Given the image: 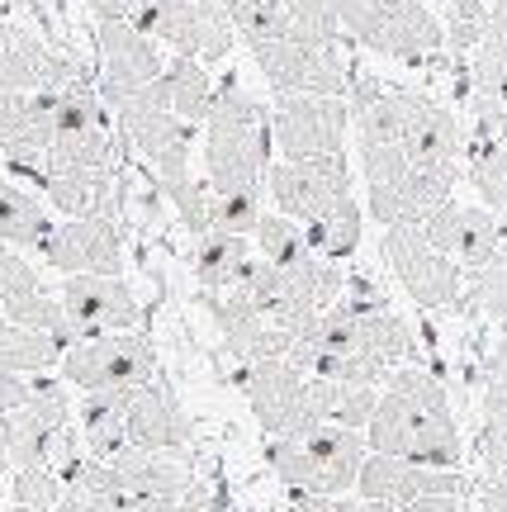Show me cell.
<instances>
[{
    "label": "cell",
    "mask_w": 507,
    "mask_h": 512,
    "mask_svg": "<svg viewBox=\"0 0 507 512\" xmlns=\"http://www.w3.org/2000/svg\"><path fill=\"white\" fill-rule=\"evenodd\" d=\"M271 166V110L242 91V81L214 86L204 114V185L214 195H261Z\"/></svg>",
    "instance_id": "cell-1"
},
{
    "label": "cell",
    "mask_w": 507,
    "mask_h": 512,
    "mask_svg": "<svg viewBox=\"0 0 507 512\" xmlns=\"http://www.w3.org/2000/svg\"><path fill=\"white\" fill-rule=\"evenodd\" d=\"M332 10L337 24L370 53L427 62L446 48V29L422 0H332Z\"/></svg>",
    "instance_id": "cell-2"
},
{
    "label": "cell",
    "mask_w": 507,
    "mask_h": 512,
    "mask_svg": "<svg viewBox=\"0 0 507 512\" xmlns=\"http://www.w3.org/2000/svg\"><path fill=\"white\" fill-rule=\"evenodd\" d=\"M119 114V128L133 152H143L147 166L157 171V185H176L190 176V138H195V124H185L171 114V100H166L162 76L147 81L143 91H133L128 100L114 105Z\"/></svg>",
    "instance_id": "cell-3"
},
{
    "label": "cell",
    "mask_w": 507,
    "mask_h": 512,
    "mask_svg": "<svg viewBox=\"0 0 507 512\" xmlns=\"http://www.w3.org/2000/svg\"><path fill=\"white\" fill-rule=\"evenodd\" d=\"M62 380L81 394L95 389H138L157 380V351L143 332H100L62 351Z\"/></svg>",
    "instance_id": "cell-4"
},
{
    "label": "cell",
    "mask_w": 507,
    "mask_h": 512,
    "mask_svg": "<svg viewBox=\"0 0 507 512\" xmlns=\"http://www.w3.org/2000/svg\"><path fill=\"white\" fill-rule=\"evenodd\" d=\"M346 95H275L271 110V147L285 162L337 157L346 147Z\"/></svg>",
    "instance_id": "cell-5"
},
{
    "label": "cell",
    "mask_w": 507,
    "mask_h": 512,
    "mask_svg": "<svg viewBox=\"0 0 507 512\" xmlns=\"http://www.w3.org/2000/svg\"><path fill=\"white\" fill-rule=\"evenodd\" d=\"M380 247H384L389 271L399 275V285L413 294V304H422V309H455V304H460L465 271H460L446 252H436L432 242L422 238V228H417V223L384 228Z\"/></svg>",
    "instance_id": "cell-6"
},
{
    "label": "cell",
    "mask_w": 507,
    "mask_h": 512,
    "mask_svg": "<svg viewBox=\"0 0 507 512\" xmlns=\"http://www.w3.org/2000/svg\"><path fill=\"white\" fill-rule=\"evenodd\" d=\"M0 86L5 91H67L95 86V72L72 53H53L29 29L0 24Z\"/></svg>",
    "instance_id": "cell-7"
},
{
    "label": "cell",
    "mask_w": 507,
    "mask_h": 512,
    "mask_svg": "<svg viewBox=\"0 0 507 512\" xmlns=\"http://www.w3.org/2000/svg\"><path fill=\"white\" fill-rule=\"evenodd\" d=\"M57 304L72 323L76 342H91L100 332H133L143 318L138 294L128 290V280H119V275H67Z\"/></svg>",
    "instance_id": "cell-8"
},
{
    "label": "cell",
    "mask_w": 507,
    "mask_h": 512,
    "mask_svg": "<svg viewBox=\"0 0 507 512\" xmlns=\"http://www.w3.org/2000/svg\"><path fill=\"white\" fill-rule=\"evenodd\" d=\"M95 48H100V81L95 91L109 110L128 100L133 91H143L147 81L162 76V53H157V38H147L143 29H133L124 19H100L95 29Z\"/></svg>",
    "instance_id": "cell-9"
},
{
    "label": "cell",
    "mask_w": 507,
    "mask_h": 512,
    "mask_svg": "<svg viewBox=\"0 0 507 512\" xmlns=\"http://www.w3.org/2000/svg\"><path fill=\"white\" fill-rule=\"evenodd\" d=\"M266 185H271V200L285 219L308 223L318 219L327 204L351 195V166H346V152L308 157V162H275L266 166Z\"/></svg>",
    "instance_id": "cell-10"
},
{
    "label": "cell",
    "mask_w": 507,
    "mask_h": 512,
    "mask_svg": "<svg viewBox=\"0 0 507 512\" xmlns=\"http://www.w3.org/2000/svg\"><path fill=\"white\" fill-rule=\"evenodd\" d=\"M417 228H422V238L432 242L436 252L451 256L460 271L489 266L498 247H503V219L489 214L484 204H455V195L446 204H436Z\"/></svg>",
    "instance_id": "cell-11"
},
{
    "label": "cell",
    "mask_w": 507,
    "mask_h": 512,
    "mask_svg": "<svg viewBox=\"0 0 507 512\" xmlns=\"http://www.w3.org/2000/svg\"><path fill=\"white\" fill-rule=\"evenodd\" d=\"M261 76L271 81L275 95H346V62L342 53H313L304 43L275 38L252 48Z\"/></svg>",
    "instance_id": "cell-12"
},
{
    "label": "cell",
    "mask_w": 507,
    "mask_h": 512,
    "mask_svg": "<svg viewBox=\"0 0 507 512\" xmlns=\"http://www.w3.org/2000/svg\"><path fill=\"white\" fill-rule=\"evenodd\" d=\"M38 256L62 275H119L124 271V238L114 219H67L53 223Z\"/></svg>",
    "instance_id": "cell-13"
},
{
    "label": "cell",
    "mask_w": 507,
    "mask_h": 512,
    "mask_svg": "<svg viewBox=\"0 0 507 512\" xmlns=\"http://www.w3.org/2000/svg\"><path fill=\"white\" fill-rule=\"evenodd\" d=\"M124 432H128V446L152 451V456H181L190 446V418L176 403V394L157 380L133 389V399L124 408Z\"/></svg>",
    "instance_id": "cell-14"
},
{
    "label": "cell",
    "mask_w": 507,
    "mask_h": 512,
    "mask_svg": "<svg viewBox=\"0 0 507 512\" xmlns=\"http://www.w3.org/2000/svg\"><path fill=\"white\" fill-rule=\"evenodd\" d=\"M451 190H455V181H446V176L408 171V176H399V181H389V185H370L365 209L375 214L380 228H403V223H422L436 204L451 200Z\"/></svg>",
    "instance_id": "cell-15"
},
{
    "label": "cell",
    "mask_w": 507,
    "mask_h": 512,
    "mask_svg": "<svg viewBox=\"0 0 507 512\" xmlns=\"http://www.w3.org/2000/svg\"><path fill=\"white\" fill-rule=\"evenodd\" d=\"M38 190L48 195L62 219H114V171H48L38 176Z\"/></svg>",
    "instance_id": "cell-16"
},
{
    "label": "cell",
    "mask_w": 507,
    "mask_h": 512,
    "mask_svg": "<svg viewBox=\"0 0 507 512\" xmlns=\"http://www.w3.org/2000/svg\"><path fill=\"white\" fill-rule=\"evenodd\" d=\"M304 380L308 375H299L290 361H242L237 384H242V394L252 399V413L266 437H280V422L290 413V403L299 399Z\"/></svg>",
    "instance_id": "cell-17"
},
{
    "label": "cell",
    "mask_w": 507,
    "mask_h": 512,
    "mask_svg": "<svg viewBox=\"0 0 507 512\" xmlns=\"http://www.w3.org/2000/svg\"><path fill=\"white\" fill-rule=\"evenodd\" d=\"M304 451L313 456L318 465V479H323V498H342L356 489V470H361L365 460V432H351V427H313L304 437Z\"/></svg>",
    "instance_id": "cell-18"
},
{
    "label": "cell",
    "mask_w": 507,
    "mask_h": 512,
    "mask_svg": "<svg viewBox=\"0 0 507 512\" xmlns=\"http://www.w3.org/2000/svg\"><path fill=\"white\" fill-rule=\"evenodd\" d=\"M53 233V214L48 204L34 200L24 185L0 181V242L19 247V252H38Z\"/></svg>",
    "instance_id": "cell-19"
},
{
    "label": "cell",
    "mask_w": 507,
    "mask_h": 512,
    "mask_svg": "<svg viewBox=\"0 0 507 512\" xmlns=\"http://www.w3.org/2000/svg\"><path fill=\"white\" fill-rule=\"evenodd\" d=\"M304 228V242L313 256H323V261H346V256L361 247V228H365V209L351 195H342L337 204H327L318 219L299 223Z\"/></svg>",
    "instance_id": "cell-20"
},
{
    "label": "cell",
    "mask_w": 507,
    "mask_h": 512,
    "mask_svg": "<svg viewBox=\"0 0 507 512\" xmlns=\"http://www.w3.org/2000/svg\"><path fill=\"white\" fill-rule=\"evenodd\" d=\"M195 275L209 294H223L237 285L242 266L252 261V238H237V233H204L195 238Z\"/></svg>",
    "instance_id": "cell-21"
},
{
    "label": "cell",
    "mask_w": 507,
    "mask_h": 512,
    "mask_svg": "<svg viewBox=\"0 0 507 512\" xmlns=\"http://www.w3.org/2000/svg\"><path fill=\"white\" fill-rule=\"evenodd\" d=\"M162 86H166V100H171V114H176V119L204 124L209 100H214V76H209L204 62H195V57H171L162 67Z\"/></svg>",
    "instance_id": "cell-22"
},
{
    "label": "cell",
    "mask_w": 507,
    "mask_h": 512,
    "mask_svg": "<svg viewBox=\"0 0 507 512\" xmlns=\"http://www.w3.org/2000/svg\"><path fill=\"white\" fill-rule=\"evenodd\" d=\"M62 361V347H57L48 332H29L15 328L5 313H0V370L5 375H43Z\"/></svg>",
    "instance_id": "cell-23"
},
{
    "label": "cell",
    "mask_w": 507,
    "mask_h": 512,
    "mask_svg": "<svg viewBox=\"0 0 507 512\" xmlns=\"http://www.w3.org/2000/svg\"><path fill=\"white\" fill-rule=\"evenodd\" d=\"M384 389H389V394H399V399L413 408L417 422H455L446 384L436 380V375H427V370H417V366H394L389 375H384Z\"/></svg>",
    "instance_id": "cell-24"
},
{
    "label": "cell",
    "mask_w": 507,
    "mask_h": 512,
    "mask_svg": "<svg viewBox=\"0 0 507 512\" xmlns=\"http://www.w3.org/2000/svg\"><path fill=\"white\" fill-rule=\"evenodd\" d=\"M209 313H214V323H218V332H223V347L233 351V356H252V347H256V337L271 328L266 318H261V309L256 304H247L237 290H228L223 299H214L209 294Z\"/></svg>",
    "instance_id": "cell-25"
},
{
    "label": "cell",
    "mask_w": 507,
    "mask_h": 512,
    "mask_svg": "<svg viewBox=\"0 0 507 512\" xmlns=\"http://www.w3.org/2000/svg\"><path fill=\"white\" fill-rule=\"evenodd\" d=\"M413 408L399 399V394H389L384 389L380 403H375V413L365 422V446L370 451H380V456H408V441H413Z\"/></svg>",
    "instance_id": "cell-26"
},
{
    "label": "cell",
    "mask_w": 507,
    "mask_h": 512,
    "mask_svg": "<svg viewBox=\"0 0 507 512\" xmlns=\"http://www.w3.org/2000/svg\"><path fill=\"white\" fill-rule=\"evenodd\" d=\"M266 465H271L275 479H280L294 498H323V479H318V465H313V456L304 451V441L271 437L266 441Z\"/></svg>",
    "instance_id": "cell-27"
},
{
    "label": "cell",
    "mask_w": 507,
    "mask_h": 512,
    "mask_svg": "<svg viewBox=\"0 0 507 512\" xmlns=\"http://www.w3.org/2000/svg\"><path fill=\"white\" fill-rule=\"evenodd\" d=\"M285 15H290V43H304L313 53H337V10L332 0H285Z\"/></svg>",
    "instance_id": "cell-28"
},
{
    "label": "cell",
    "mask_w": 507,
    "mask_h": 512,
    "mask_svg": "<svg viewBox=\"0 0 507 512\" xmlns=\"http://www.w3.org/2000/svg\"><path fill=\"white\" fill-rule=\"evenodd\" d=\"M256 247H261V261H271L275 271H290L308 256V242H304V228L285 214H261L252 228Z\"/></svg>",
    "instance_id": "cell-29"
},
{
    "label": "cell",
    "mask_w": 507,
    "mask_h": 512,
    "mask_svg": "<svg viewBox=\"0 0 507 512\" xmlns=\"http://www.w3.org/2000/svg\"><path fill=\"white\" fill-rule=\"evenodd\" d=\"M408 470H413V460L408 456H380V451H365L361 470H356V489H361V498H370V503H389V508H399Z\"/></svg>",
    "instance_id": "cell-30"
},
{
    "label": "cell",
    "mask_w": 507,
    "mask_h": 512,
    "mask_svg": "<svg viewBox=\"0 0 507 512\" xmlns=\"http://www.w3.org/2000/svg\"><path fill=\"white\" fill-rule=\"evenodd\" d=\"M465 456L460 446V427L455 422H417L413 441H408V460L427 465V470H455Z\"/></svg>",
    "instance_id": "cell-31"
},
{
    "label": "cell",
    "mask_w": 507,
    "mask_h": 512,
    "mask_svg": "<svg viewBox=\"0 0 507 512\" xmlns=\"http://www.w3.org/2000/svg\"><path fill=\"white\" fill-rule=\"evenodd\" d=\"M460 304L474 313H489L507 323V252H498L489 266H479L470 280V294H460Z\"/></svg>",
    "instance_id": "cell-32"
},
{
    "label": "cell",
    "mask_w": 507,
    "mask_h": 512,
    "mask_svg": "<svg viewBox=\"0 0 507 512\" xmlns=\"http://www.w3.org/2000/svg\"><path fill=\"white\" fill-rule=\"evenodd\" d=\"M166 200L176 204V214H181V223L195 233V238H204V233H214V190L204 181H195V176H185V181L166 185Z\"/></svg>",
    "instance_id": "cell-33"
},
{
    "label": "cell",
    "mask_w": 507,
    "mask_h": 512,
    "mask_svg": "<svg viewBox=\"0 0 507 512\" xmlns=\"http://www.w3.org/2000/svg\"><path fill=\"white\" fill-rule=\"evenodd\" d=\"M62 494H67V489H62V479H57L48 465H34V470H15V503H19V508L53 512Z\"/></svg>",
    "instance_id": "cell-34"
},
{
    "label": "cell",
    "mask_w": 507,
    "mask_h": 512,
    "mask_svg": "<svg viewBox=\"0 0 507 512\" xmlns=\"http://www.w3.org/2000/svg\"><path fill=\"white\" fill-rule=\"evenodd\" d=\"M361 171H365V185H389V181H399V176H408L413 166H408V157H403V147L361 143Z\"/></svg>",
    "instance_id": "cell-35"
},
{
    "label": "cell",
    "mask_w": 507,
    "mask_h": 512,
    "mask_svg": "<svg viewBox=\"0 0 507 512\" xmlns=\"http://www.w3.org/2000/svg\"><path fill=\"white\" fill-rule=\"evenodd\" d=\"M29 290H43L38 271L19 252L0 247V304H5V299H15V294H29Z\"/></svg>",
    "instance_id": "cell-36"
},
{
    "label": "cell",
    "mask_w": 507,
    "mask_h": 512,
    "mask_svg": "<svg viewBox=\"0 0 507 512\" xmlns=\"http://www.w3.org/2000/svg\"><path fill=\"white\" fill-rule=\"evenodd\" d=\"M304 512H394L389 503H370V498H299Z\"/></svg>",
    "instance_id": "cell-37"
},
{
    "label": "cell",
    "mask_w": 507,
    "mask_h": 512,
    "mask_svg": "<svg viewBox=\"0 0 507 512\" xmlns=\"http://www.w3.org/2000/svg\"><path fill=\"white\" fill-rule=\"evenodd\" d=\"M95 19H124V24H138V19L152 10V0H86Z\"/></svg>",
    "instance_id": "cell-38"
},
{
    "label": "cell",
    "mask_w": 507,
    "mask_h": 512,
    "mask_svg": "<svg viewBox=\"0 0 507 512\" xmlns=\"http://www.w3.org/2000/svg\"><path fill=\"white\" fill-rule=\"evenodd\" d=\"M24 403H29V380L0 370V413H15V408H24Z\"/></svg>",
    "instance_id": "cell-39"
},
{
    "label": "cell",
    "mask_w": 507,
    "mask_h": 512,
    "mask_svg": "<svg viewBox=\"0 0 507 512\" xmlns=\"http://www.w3.org/2000/svg\"><path fill=\"white\" fill-rule=\"evenodd\" d=\"M394 512H465V498H455V494H432V498H413V503H399Z\"/></svg>",
    "instance_id": "cell-40"
},
{
    "label": "cell",
    "mask_w": 507,
    "mask_h": 512,
    "mask_svg": "<svg viewBox=\"0 0 507 512\" xmlns=\"http://www.w3.org/2000/svg\"><path fill=\"white\" fill-rule=\"evenodd\" d=\"M484 375H489L493 384H507V323H503V332H498V342H493L489 361H484Z\"/></svg>",
    "instance_id": "cell-41"
},
{
    "label": "cell",
    "mask_w": 507,
    "mask_h": 512,
    "mask_svg": "<svg viewBox=\"0 0 507 512\" xmlns=\"http://www.w3.org/2000/svg\"><path fill=\"white\" fill-rule=\"evenodd\" d=\"M10 413H0V475H5V470H10Z\"/></svg>",
    "instance_id": "cell-42"
},
{
    "label": "cell",
    "mask_w": 507,
    "mask_h": 512,
    "mask_svg": "<svg viewBox=\"0 0 507 512\" xmlns=\"http://www.w3.org/2000/svg\"><path fill=\"white\" fill-rule=\"evenodd\" d=\"M15 512H38V508H19V503H15Z\"/></svg>",
    "instance_id": "cell-43"
}]
</instances>
